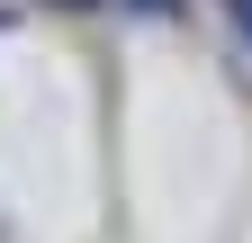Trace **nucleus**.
Here are the masks:
<instances>
[{"instance_id":"1","label":"nucleus","mask_w":252,"mask_h":243,"mask_svg":"<svg viewBox=\"0 0 252 243\" xmlns=\"http://www.w3.org/2000/svg\"><path fill=\"white\" fill-rule=\"evenodd\" d=\"M225 18H234V36L252 45V0H225Z\"/></svg>"},{"instance_id":"2","label":"nucleus","mask_w":252,"mask_h":243,"mask_svg":"<svg viewBox=\"0 0 252 243\" xmlns=\"http://www.w3.org/2000/svg\"><path fill=\"white\" fill-rule=\"evenodd\" d=\"M135 9H171V0H135Z\"/></svg>"}]
</instances>
